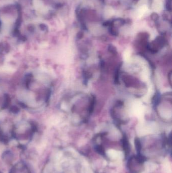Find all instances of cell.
I'll return each instance as SVG.
<instances>
[{"label":"cell","mask_w":172,"mask_h":173,"mask_svg":"<svg viewBox=\"0 0 172 173\" xmlns=\"http://www.w3.org/2000/svg\"><path fill=\"white\" fill-rule=\"evenodd\" d=\"M121 65H122V63L119 65L118 66L117 68L116 71H115V77H114V83L115 84H118L119 83V73H120V71L121 67Z\"/></svg>","instance_id":"obj_3"},{"label":"cell","mask_w":172,"mask_h":173,"mask_svg":"<svg viewBox=\"0 0 172 173\" xmlns=\"http://www.w3.org/2000/svg\"><path fill=\"white\" fill-rule=\"evenodd\" d=\"M172 71H170V73H169L168 75V79L169 81L170 82V85H171V83H172Z\"/></svg>","instance_id":"obj_8"},{"label":"cell","mask_w":172,"mask_h":173,"mask_svg":"<svg viewBox=\"0 0 172 173\" xmlns=\"http://www.w3.org/2000/svg\"><path fill=\"white\" fill-rule=\"evenodd\" d=\"M51 95L50 83L45 73H30L25 79L20 101L28 109H38L45 105Z\"/></svg>","instance_id":"obj_1"},{"label":"cell","mask_w":172,"mask_h":173,"mask_svg":"<svg viewBox=\"0 0 172 173\" xmlns=\"http://www.w3.org/2000/svg\"><path fill=\"white\" fill-rule=\"evenodd\" d=\"M91 77V74L89 72L84 71L83 73V77L84 78V81H87L88 79H90Z\"/></svg>","instance_id":"obj_7"},{"label":"cell","mask_w":172,"mask_h":173,"mask_svg":"<svg viewBox=\"0 0 172 173\" xmlns=\"http://www.w3.org/2000/svg\"><path fill=\"white\" fill-rule=\"evenodd\" d=\"M108 50H109V51L111 54H112L116 55L118 54L116 48L115 47H114V46H113L112 45H110V46H109Z\"/></svg>","instance_id":"obj_5"},{"label":"cell","mask_w":172,"mask_h":173,"mask_svg":"<svg viewBox=\"0 0 172 173\" xmlns=\"http://www.w3.org/2000/svg\"><path fill=\"white\" fill-rule=\"evenodd\" d=\"M160 99V94L159 93H156L155 96L154 97V103H153L154 107H156L158 105V104L159 103Z\"/></svg>","instance_id":"obj_6"},{"label":"cell","mask_w":172,"mask_h":173,"mask_svg":"<svg viewBox=\"0 0 172 173\" xmlns=\"http://www.w3.org/2000/svg\"><path fill=\"white\" fill-rule=\"evenodd\" d=\"M95 97L94 96H92L91 99H90V102L89 107V113L90 114L92 113L94 109V106H95Z\"/></svg>","instance_id":"obj_4"},{"label":"cell","mask_w":172,"mask_h":173,"mask_svg":"<svg viewBox=\"0 0 172 173\" xmlns=\"http://www.w3.org/2000/svg\"><path fill=\"white\" fill-rule=\"evenodd\" d=\"M123 80L127 87L133 86L135 85V79H132L131 77L129 75H125Z\"/></svg>","instance_id":"obj_2"}]
</instances>
